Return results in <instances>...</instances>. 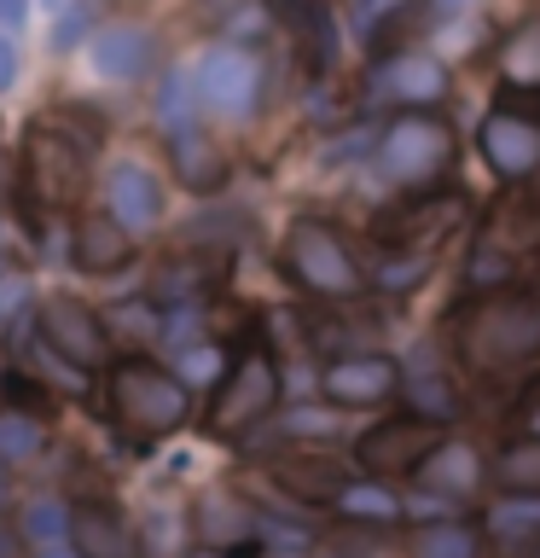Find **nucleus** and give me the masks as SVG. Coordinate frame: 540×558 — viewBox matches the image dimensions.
I'll return each instance as SVG.
<instances>
[{
	"label": "nucleus",
	"mask_w": 540,
	"mask_h": 558,
	"mask_svg": "<svg viewBox=\"0 0 540 558\" xmlns=\"http://www.w3.org/2000/svg\"><path fill=\"white\" fill-rule=\"evenodd\" d=\"M99 151L94 134H70V117H35L24 140V186L47 209H64L87 192V157Z\"/></svg>",
	"instance_id": "1"
},
{
	"label": "nucleus",
	"mask_w": 540,
	"mask_h": 558,
	"mask_svg": "<svg viewBox=\"0 0 540 558\" xmlns=\"http://www.w3.org/2000/svg\"><path fill=\"white\" fill-rule=\"evenodd\" d=\"M111 408L128 430L139 436H157V430H174L186 418V390L174 378H163L157 366L146 361H128L111 373Z\"/></svg>",
	"instance_id": "2"
},
{
	"label": "nucleus",
	"mask_w": 540,
	"mask_h": 558,
	"mask_svg": "<svg viewBox=\"0 0 540 558\" xmlns=\"http://www.w3.org/2000/svg\"><path fill=\"white\" fill-rule=\"evenodd\" d=\"M35 331L59 349L64 361L76 366H99L105 361V331H99V314L70 291H52L41 308H35Z\"/></svg>",
	"instance_id": "3"
},
{
	"label": "nucleus",
	"mask_w": 540,
	"mask_h": 558,
	"mask_svg": "<svg viewBox=\"0 0 540 558\" xmlns=\"http://www.w3.org/2000/svg\"><path fill=\"white\" fill-rule=\"evenodd\" d=\"M87 64L99 82H139L151 70V35L139 24H105L87 35Z\"/></svg>",
	"instance_id": "4"
},
{
	"label": "nucleus",
	"mask_w": 540,
	"mask_h": 558,
	"mask_svg": "<svg viewBox=\"0 0 540 558\" xmlns=\"http://www.w3.org/2000/svg\"><path fill=\"white\" fill-rule=\"evenodd\" d=\"M198 94L216 105V111L244 117V111H250V99H256V64H250V52L216 47V52L198 64Z\"/></svg>",
	"instance_id": "5"
},
{
	"label": "nucleus",
	"mask_w": 540,
	"mask_h": 558,
	"mask_svg": "<svg viewBox=\"0 0 540 558\" xmlns=\"http://www.w3.org/2000/svg\"><path fill=\"white\" fill-rule=\"evenodd\" d=\"M105 204H111V216L128 227V233H146V227L163 216V186H157L151 169H139V163H111V174H105Z\"/></svg>",
	"instance_id": "6"
},
{
	"label": "nucleus",
	"mask_w": 540,
	"mask_h": 558,
	"mask_svg": "<svg viewBox=\"0 0 540 558\" xmlns=\"http://www.w3.org/2000/svg\"><path fill=\"white\" fill-rule=\"evenodd\" d=\"M70 251H76L82 274H116L134 256V233L116 216H82L76 233H70Z\"/></svg>",
	"instance_id": "7"
},
{
	"label": "nucleus",
	"mask_w": 540,
	"mask_h": 558,
	"mask_svg": "<svg viewBox=\"0 0 540 558\" xmlns=\"http://www.w3.org/2000/svg\"><path fill=\"white\" fill-rule=\"evenodd\" d=\"M70 541H76L82 558H139V535L111 506H82L76 523H70Z\"/></svg>",
	"instance_id": "8"
},
{
	"label": "nucleus",
	"mask_w": 540,
	"mask_h": 558,
	"mask_svg": "<svg viewBox=\"0 0 540 558\" xmlns=\"http://www.w3.org/2000/svg\"><path fill=\"white\" fill-rule=\"evenodd\" d=\"M70 523H76V512L59 500V495H41L24 506V518H17V535L29 541V547H59V541H70Z\"/></svg>",
	"instance_id": "9"
},
{
	"label": "nucleus",
	"mask_w": 540,
	"mask_h": 558,
	"mask_svg": "<svg viewBox=\"0 0 540 558\" xmlns=\"http://www.w3.org/2000/svg\"><path fill=\"white\" fill-rule=\"evenodd\" d=\"M47 448V425L35 413H0V465H29Z\"/></svg>",
	"instance_id": "10"
},
{
	"label": "nucleus",
	"mask_w": 540,
	"mask_h": 558,
	"mask_svg": "<svg viewBox=\"0 0 540 558\" xmlns=\"http://www.w3.org/2000/svg\"><path fill=\"white\" fill-rule=\"evenodd\" d=\"M174 169L186 174V186H209V181H216V174H221L216 151H209L198 134H186V129L174 134Z\"/></svg>",
	"instance_id": "11"
},
{
	"label": "nucleus",
	"mask_w": 540,
	"mask_h": 558,
	"mask_svg": "<svg viewBox=\"0 0 540 558\" xmlns=\"http://www.w3.org/2000/svg\"><path fill=\"white\" fill-rule=\"evenodd\" d=\"M35 366H41V378H52V384H59L64 396H82V390H87L82 366H76V361H64L59 349H52V343L41 338V331H35Z\"/></svg>",
	"instance_id": "12"
},
{
	"label": "nucleus",
	"mask_w": 540,
	"mask_h": 558,
	"mask_svg": "<svg viewBox=\"0 0 540 558\" xmlns=\"http://www.w3.org/2000/svg\"><path fill=\"white\" fill-rule=\"evenodd\" d=\"M82 35H94V0H76V7H64L59 17H52V52H70L82 47Z\"/></svg>",
	"instance_id": "13"
},
{
	"label": "nucleus",
	"mask_w": 540,
	"mask_h": 558,
	"mask_svg": "<svg viewBox=\"0 0 540 558\" xmlns=\"http://www.w3.org/2000/svg\"><path fill=\"white\" fill-rule=\"evenodd\" d=\"M157 117H163L169 129L181 134V122L192 117V82H186V70H174V76L163 82V99H157Z\"/></svg>",
	"instance_id": "14"
},
{
	"label": "nucleus",
	"mask_w": 540,
	"mask_h": 558,
	"mask_svg": "<svg viewBox=\"0 0 540 558\" xmlns=\"http://www.w3.org/2000/svg\"><path fill=\"white\" fill-rule=\"evenodd\" d=\"M29 303V286L17 274H7V286H0V320H17V308Z\"/></svg>",
	"instance_id": "15"
},
{
	"label": "nucleus",
	"mask_w": 540,
	"mask_h": 558,
	"mask_svg": "<svg viewBox=\"0 0 540 558\" xmlns=\"http://www.w3.org/2000/svg\"><path fill=\"white\" fill-rule=\"evenodd\" d=\"M216 366H221V355H209V349H204V355H186V361H181V373H186L192 384H204V378H216Z\"/></svg>",
	"instance_id": "16"
},
{
	"label": "nucleus",
	"mask_w": 540,
	"mask_h": 558,
	"mask_svg": "<svg viewBox=\"0 0 540 558\" xmlns=\"http://www.w3.org/2000/svg\"><path fill=\"white\" fill-rule=\"evenodd\" d=\"M12 82H17V47L7 41V35H0V94H7Z\"/></svg>",
	"instance_id": "17"
},
{
	"label": "nucleus",
	"mask_w": 540,
	"mask_h": 558,
	"mask_svg": "<svg viewBox=\"0 0 540 558\" xmlns=\"http://www.w3.org/2000/svg\"><path fill=\"white\" fill-rule=\"evenodd\" d=\"M29 17V0H0V29H17Z\"/></svg>",
	"instance_id": "18"
},
{
	"label": "nucleus",
	"mask_w": 540,
	"mask_h": 558,
	"mask_svg": "<svg viewBox=\"0 0 540 558\" xmlns=\"http://www.w3.org/2000/svg\"><path fill=\"white\" fill-rule=\"evenodd\" d=\"M17 547H24V535H17L12 523L0 518V558H17Z\"/></svg>",
	"instance_id": "19"
},
{
	"label": "nucleus",
	"mask_w": 540,
	"mask_h": 558,
	"mask_svg": "<svg viewBox=\"0 0 540 558\" xmlns=\"http://www.w3.org/2000/svg\"><path fill=\"white\" fill-rule=\"evenodd\" d=\"M35 558H82V553L70 547V541H59V547H35Z\"/></svg>",
	"instance_id": "20"
},
{
	"label": "nucleus",
	"mask_w": 540,
	"mask_h": 558,
	"mask_svg": "<svg viewBox=\"0 0 540 558\" xmlns=\"http://www.w3.org/2000/svg\"><path fill=\"white\" fill-rule=\"evenodd\" d=\"M7 233H12V227H7V216H0V251H7Z\"/></svg>",
	"instance_id": "21"
},
{
	"label": "nucleus",
	"mask_w": 540,
	"mask_h": 558,
	"mask_svg": "<svg viewBox=\"0 0 540 558\" xmlns=\"http://www.w3.org/2000/svg\"><path fill=\"white\" fill-rule=\"evenodd\" d=\"M47 7H70V0H47Z\"/></svg>",
	"instance_id": "22"
},
{
	"label": "nucleus",
	"mask_w": 540,
	"mask_h": 558,
	"mask_svg": "<svg viewBox=\"0 0 540 558\" xmlns=\"http://www.w3.org/2000/svg\"><path fill=\"white\" fill-rule=\"evenodd\" d=\"M0 378H7V361H0Z\"/></svg>",
	"instance_id": "23"
},
{
	"label": "nucleus",
	"mask_w": 540,
	"mask_h": 558,
	"mask_svg": "<svg viewBox=\"0 0 540 558\" xmlns=\"http://www.w3.org/2000/svg\"><path fill=\"white\" fill-rule=\"evenodd\" d=\"M216 7H226V0H216Z\"/></svg>",
	"instance_id": "24"
},
{
	"label": "nucleus",
	"mask_w": 540,
	"mask_h": 558,
	"mask_svg": "<svg viewBox=\"0 0 540 558\" xmlns=\"http://www.w3.org/2000/svg\"><path fill=\"white\" fill-rule=\"evenodd\" d=\"M0 477H7V471H0Z\"/></svg>",
	"instance_id": "25"
}]
</instances>
